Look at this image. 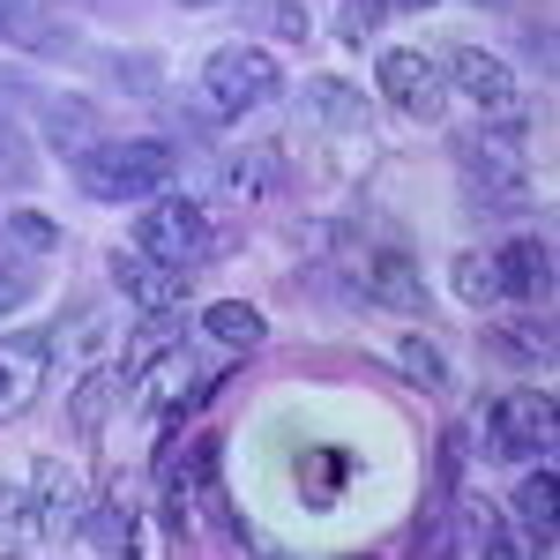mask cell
I'll return each mask as SVG.
<instances>
[{
    "instance_id": "cell-1",
    "label": "cell",
    "mask_w": 560,
    "mask_h": 560,
    "mask_svg": "<svg viewBox=\"0 0 560 560\" xmlns=\"http://www.w3.org/2000/svg\"><path fill=\"white\" fill-rule=\"evenodd\" d=\"M179 179V150L173 135H120V142H97L75 158V187H83L90 202H150V195H165Z\"/></svg>"
},
{
    "instance_id": "cell-2",
    "label": "cell",
    "mask_w": 560,
    "mask_h": 560,
    "mask_svg": "<svg viewBox=\"0 0 560 560\" xmlns=\"http://www.w3.org/2000/svg\"><path fill=\"white\" fill-rule=\"evenodd\" d=\"M277 90H284V68L261 45H217L202 60V75H195V113L202 120H240V113L269 105Z\"/></svg>"
},
{
    "instance_id": "cell-3",
    "label": "cell",
    "mask_w": 560,
    "mask_h": 560,
    "mask_svg": "<svg viewBox=\"0 0 560 560\" xmlns=\"http://www.w3.org/2000/svg\"><path fill=\"white\" fill-rule=\"evenodd\" d=\"M456 165L471 179V195H523V179H530L523 113H478V128L456 135Z\"/></svg>"
},
{
    "instance_id": "cell-4",
    "label": "cell",
    "mask_w": 560,
    "mask_h": 560,
    "mask_svg": "<svg viewBox=\"0 0 560 560\" xmlns=\"http://www.w3.org/2000/svg\"><path fill=\"white\" fill-rule=\"evenodd\" d=\"M135 247L158 261H173V269H195V261H217L224 255V240H217V224L202 202H187V195H150L142 217H135Z\"/></svg>"
},
{
    "instance_id": "cell-5",
    "label": "cell",
    "mask_w": 560,
    "mask_h": 560,
    "mask_svg": "<svg viewBox=\"0 0 560 560\" xmlns=\"http://www.w3.org/2000/svg\"><path fill=\"white\" fill-rule=\"evenodd\" d=\"M478 441H486V456H501V464H546V448H553V396H546V388L501 396L493 419L478 427Z\"/></svg>"
},
{
    "instance_id": "cell-6",
    "label": "cell",
    "mask_w": 560,
    "mask_h": 560,
    "mask_svg": "<svg viewBox=\"0 0 560 560\" xmlns=\"http://www.w3.org/2000/svg\"><path fill=\"white\" fill-rule=\"evenodd\" d=\"M441 83H448V97H464L478 113H523V90H516V75H509V60L486 52V45L441 52Z\"/></svg>"
},
{
    "instance_id": "cell-7",
    "label": "cell",
    "mask_w": 560,
    "mask_h": 560,
    "mask_svg": "<svg viewBox=\"0 0 560 560\" xmlns=\"http://www.w3.org/2000/svg\"><path fill=\"white\" fill-rule=\"evenodd\" d=\"M105 269H113V292H120L135 314H150V322H173L179 306H187V269H173V261H158V255H142V247L113 255Z\"/></svg>"
},
{
    "instance_id": "cell-8",
    "label": "cell",
    "mask_w": 560,
    "mask_h": 560,
    "mask_svg": "<svg viewBox=\"0 0 560 560\" xmlns=\"http://www.w3.org/2000/svg\"><path fill=\"white\" fill-rule=\"evenodd\" d=\"M382 90H388V105L411 113V120H441V105H448L441 60L419 52V45H388V52H382Z\"/></svg>"
},
{
    "instance_id": "cell-9",
    "label": "cell",
    "mask_w": 560,
    "mask_h": 560,
    "mask_svg": "<svg viewBox=\"0 0 560 560\" xmlns=\"http://www.w3.org/2000/svg\"><path fill=\"white\" fill-rule=\"evenodd\" d=\"M493 269H501V306H546L553 300V247L546 240H509L493 247Z\"/></svg>"
},
{
    "instance_id": "cell-10",
    "label": "cell",
    "mask_w": 560,
    "mask_h": 560,
    "mask_svg": "<svg viewBox=\"0 0 560 560\" xmlns=\"http://www.w3.org/2000/svg\"><path fill=\"white\" fill-rule=\"evenodd\" d=\"M75 523H83V501H75V471H60V464H38V478H31V546L75 538Z\"/></svg>"
},
{
    "instance_id": "cell-11",
    "label": "cell",
    "mask_w": 560,
    "mask_h": 560,
    "mask_svg": "<svg viewBox=\"0 0 560 560\" xmlns=\"http://www.w3.org/2000/svg\"><path fill=\"white\" fill-rule=\"evenodd\" d=\"M45 337H0V419H15V411H31L45 388Z\"/></svg>"
},
{
    "instance_id": "cell-12",
    "label": "cell",
    "mask_w": 560,
    "mask_h": 560,
    "mask_svg": "<svg viewBox=\"0 0 560 560\" xmlns=\"http://www.w3.org/2000/svg\"><path fill=\"white\" fill-rule=\"evenodd\" d=\"M38 135H45V150L52 158H83V150H97L105 135H97V105L90 97H38Z\"/></svg>"
},
{
    "instance_id": "cell-13",
    "label": "cell",
    "mask_w": 560,
    "mask_h": 560,
    "mask_svg": "<svg viewBox=\"0 0 560 560\" xmlns=\"http://www.w3.org/2000/svg\"><path fill=\"white\" fill-rule=\"evenodd\" d=\"M300 113L314 120V128H329V135H359L366 120H374V105H366L351 83H337V75H306L300 83Z\"/></svg>"
},
{
    "instance_id": "cell-14",
    "label": "cell",
    "mask_w": 560,
    "mask_h": 560,
    "mask_svg": "<svg viewBox=\"0 0 560 560\" xmlns=\"http://www.w3.org/2000/svg\"><path fill=\"white\" fill-rule=\"evenodd\" d=\"M441 553H486L493 560V553H523V546L501 530V516L486 501H456V516L441 523Z\"/></svg>"
},
{
    "instance_id": "cell-15",
    "label": "cell",
    "mask_w": 560,
    "mask_h": 560,
    "mask_svg": "<svg viewBox=\"0 0 560 560\" xmlns=\"http://www.w3.org/2000/svg\"><path fill=\"white\" fill-rule=\"evenodd\" d=\"M284 187H292L284 150H240V158H224V195H240V202H269Z\"/></svg>"
},
{
    "instance_id": "cell-16",
    "label": "cell",
    "mask_w": 560,
    "mask_h": 560,
    "mask_svg": "<svg viewBox=\"0 0 560 560\" xmlns=\"http://www.w3.org/2000/svg\"><path fill=\"white\" fill-rule=\"evenodd\" d=\"M523 486H516V516H523V546L530 553H553V471L546 464H523Z\"/></svg>"
},
{
    "instance_id": "cell-17",
    "label": "cell",
    "mask_w": 560,
    "mask_h": 560,
    "mask_svg": "<svg viewBox=\"0 0 560 560\" xmlns=\"http://www.w3.org/2000/svg\"><path fill=\"white\" fill-rule=\"evenodd\" d=\"M202 337H210V345H224V351H261L269 322H261L255 306L224 300V306H210V314H202Z\"/></svg>"
},
{
    "instance_id": "cell-18",
    "label": "cell",
    "mask_w": 560,
    "mask_h": 560,
    "mask_svg": "<svg viewBox=\"0 0 560 560\" xmlns=\"http://www.w3.org/2000/svg\"><path fill=\"white\" fill-rule=\"evenodd\" d=\"M105 337H113V322H105V314H68L60 329H45V351H60L68 366H90V359L105 351Z\"/></svg>"
},
{
    "instance_id": "cell-19",
    "label": "cell",
    "mask_w": 560,
    "mask_h": 560,
    "mask_svg": "<svg viewBox=\"0 0 560 560\" xmlns=\"http://www.w3.org/2000/svg\"><path fill=\"white\" fill-rule=\"evenodd\" d=\"M75 538H83L90 553H128V509H120V493L113 501H97V509H83V523H75Z\"/></svg>"
},
{
    "instance_id": "cell-20",
    "label": "cell",
    "mask_w": 560,
    "mask_h": 560,
    "mask_svg": "<svg viewBox=\"0 0 560 560\" xmlns=\"http://www.w3.org/2000/svg\"><path fill=\"white\" fill-rule=\"evenodd\" d=\"M396 359V374L419 388H448V359H441V345H427V337H404V345L388 351Z\"/></svg>"
},
{
    "instance_id": "cell-21",
    "label": "cell",
    "mask_w": 560,
    "mask_h": 560,
    "mask_svg": "<svg viewBox=\"0 0 560 560\" xmlns=\"http://www.w3.org/2000/svg\"><path fill=\"white\" fill-rule=\"evenodd\" d=\"M0 247H8V255H52V247H60V224H52V217H38V210H15L8 217V232H0Z\"/></svg>"
},
{
    "instance_id": "cell-22",
    "label": "cell",
    "mask_w": 560,
    "mask_h": 560,
    "mask_svg": "<svg viewBox=\"0 0 560 560\" xmlns=\"http://www.w3.org/2000/svg\"><path fill=\"white\" fill-rule=\"evenodd\" d=\"M456 300L471 306H501V269H493V255H456Z\"/></svg>"
},
{
    "instance_id": "cell-23",
    "label": "cell",
    "mask_w": 560,
    "mask_h": 560,
    "mask_svg": "<svg viewBox=\"0 0 560 560\" xmlns=\"http://www.w3.org/2000/svg\"><path fill=\"white\" fill-rule=\"evenodd\" d=\"M113 396H120V366H97V374L75 388V433H83V441L105 427V404H113Z\"/></svg>"
},
{
    "instance_id": "cell-24",
    "label": "cell",
    "mask_w": 560,
    "mask_h": 560,
    "mask_svg": "<svg viewBox=\"0 0 560 560\" xmlns=\"http://www.w3.org/2000/svg\"><path fill=\"white\" fill-rule=\"evenodd\" d=\"M0 546H31V478H0Z\"/></svg>"
},
{
    "instance_id": "cell-25",
    "label": "cell",
    "mask_w": 560,
    "mask_h": 560,
    "mask_svg": "<svg viewBox=\"0 0 560 560\" xmlns=\"http://www.w3.org/2000/svg\"><path fill=\"white\" fill-rule=\"evenodd\" d=\"M300 471H306V501H314V509H329V501L345 493V471H351V464L337 456V448H314Z\"/></svg>"
},
{
    "instance_id": "cell-26",
    "label": "cell",
    "mask_w": 560,
    "mask_h": 560,
    "mask_svg": "<svg viewBox=\"0 0 560 560\" xmlns=\"http://www.w3.org/2000/svg\"><path fill=\"white\" fill-rule=\"evenodd\" d=\"M105 75H113L120 90H135V97H150V90L165 83V68H158V52H113V60H105Z\"/></svg>"
},
{
    "instance_id": "cell-27",
    "label": "cell",
    "mask_w": 560,
    "mask_h": 560,
    "mask_svg": "<svg viewBox=\"0 0 560 560\" xmlns=\"http://www.w3.org/2000/svg\"><path fill=\"white\" fill-rule=\"evenodd\" d=\"M31 173H38V158H31V142L0 120V187H31Z\"/></svg>"
},
{
    "instance_id": "cell-28",
    "label": "cell",
    "mask_w": 560,
    "mask_h": 560,
    "mask_svg": "<svg viewBox=\"0 0 560 560\" xmlns=\"http://www.w3.org/2000/svg\"><path fill=\"white\" fill-rule=\"evenodd\" d=\"M382 15H388L382 0H345V8H337V38H345V45H366L374 31H382Z\"/></svg>"
},
{
    "instance_id": "cell-29",
    "label": "cell",
    "mask_w": 560,
    "mask_h": 560,
    "mask_svg": "<svg viewBox=\"0 0 560 560\" xmlns=\"http://www.w3.org/2000/svg\"><path fill=\"white\" fill-rule=\"evenodd\" d=\"M31 105H38V90H31V75H0V120L31 113Z\"/></svg>"
},
{
    "instance_id": "cell-30",
    "label": "cell",
    "mask_w": 560,
    "mask_h": 560,
    "mask_svg": "<svg viewBox=\"0 0 560 560\" xmlns=\"http://www.w3.org/2000/svg\"><path fill=\"white\" fill-rule=\"evenodd\" d=\"M23 300H31V269H15V261H0V314H15Z\"/></svg>"
},
{
    "instance_id": "cell-31",
    "label": "cell",
    "mask_w": 560,
    "mask_h": 560,
    "mask_svg": "<svg viewBox=\"0 0 560 560\" xmlns=\"http://www.w3.org/2000/svg\"><path fill=\"white\" fill-rule=\"evenodd\" d=\"M269 31H277V38H306V8L300 0H277V8H269Z\"/></svg>"
},
{
    "instance_id": "cell-32",
    "label": "cell",
    "mask_w": 560,
    "mask_h": 560,
    "mask_svg": "<svg viewBox=\"0 0 560 560\" xmlns=\"http://www.w3.org/2000/svg\"><path fill=\"white\" fill-rule=\"evenodd\" d=\"M382 8H404V15H419V8H433V0H382Z\"/></svg>"
},
{
    "instance_id": "cell-33",
    "label": "cell",
    "mask_w": 560,
    "mask_h": 560,
    "mask_svg": "<svg viewBox=\"0 0 560 560\" xmlns=\"http://www.w3.org/2000/svg\"><path fill=\"white\" fill-rule=\"evenodd\" d=\"M179 8H232V0H179Z\"/></svg>"
}]
</instances>
